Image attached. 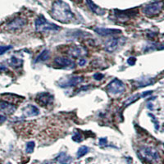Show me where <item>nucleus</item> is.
<instances>
[{"label":"nucleus","mask_w":164,"mask_h":164,"mask_svg":"<svg viewBox=\"0 0 164 164\" xmlns=\"http://www.w3.org/2000/svg\"><path fill=\"white\" fill-rule=\"evenodd\" d=\"M25 24H26V21L25 19L18 17V18L14 19L11 22H9L7 25V27L10 30H18L22 28Z\"/></svg>","instance_id":"nucleus-14"},{"label":"nucleus","mask_w":164,"mask_h":164,"mask_svg":"<svg viewBox=\"0 0 164 164\" xmlns=\"http://www.w3.org/2000/svg\"><path fill=\"white\" fill-rule=\"evenodd\" d=\"M35 144L34 141H30L26 144V147H25V151L27 153H32L34 151V149H35Z\"/></svg>","instance_id":"nucleus-21"},{"label":"nucleus","mask_w":164,"mask_h":164,"mask_svg":"<svg viewBox=\"0 0 164 164\" xmlns=\"http://www.w3.org/2000/svg\"><path fill=\"white\" fill-rule=\"evenodd\" d=\"M54 96L49 92H42L37 94L36 102L42 107H47L54 103Z\"/></svg>","instance_id":"nucleus-8"},{"label":"nucleus","mask_w":164,"mask_h":164,"mask_svg":"<svg viewBox=\"0 0 164 164\" xmlns=\"http://www.w3.org/2000/svg\"><path fill=\"white\" fill-rule=\"evenodd\" d=\"M86 63H87V62H86V60H85V58H80L79 61V63H78V65L80 66V67H84V66H85Z\"/></svg>","instance_id":"nucleus-28"},{"label":"nucleus","mask_w":164,"mask_h":164,"mask_svg":"<svg viewBox=\"0 0 164 164\" xmlns=\"http://www.w3.org/2000/svg\"><path fill=\"white\" fill-rule=\"evenodd\" d=\"M94 32L101 36H113L121 34L122 31L118 29H109V28H95Z\"/></svg>","instance_id":"nucleus-11"},{"label":"nucleus","mask_w":164,"mask_h":164,"mask_svg":"<svg viewBox=\"0 0 164 164\" xmlns=\"http://www.w3.org/2000/svg\"><path fill=\"white\" fill-rule=\"evenodd\" d=\"M84 81V77L81 76H72L67 79L62 80L59 83V86L62 88H68V87H73L76 86Z\"/></svg>","instance_id":"nucleus-7"},{"label":"nucleus","mask_w":164,"mask_h":164,"mask_svg":"<svg viewBox=\"0 0 164 164\" xmlns=\"http://www.w3.org/2000/svg\"><path fill=\"white\" fill-rule=\"evenodd\" d=\"M57 160L59 163L61 164H70L72 161V158L71 156L67 155L66 153H61L58 158H57Z\"/></svg>","instance_id":"nucleus-17"},{"label":"nucleus","mask_w":164,"mask_h":164,"mask_svg":"<svg viewBox=\"0 0 164 164\" xmlns=\"http://www.w3.org/2000/svg\"><path fill=\"white\" fill-rule=\"evenodd\" d=\"M50 58V51L49 49H44L37 56L35 62H41L47 61Z\"/></svg>","instance_id":"nucleus-18"},{"label":"nucleus","mask_w":164,"mask_h":164,"mask_svg":"<svg viewBox=\"0 0 164 164\" xmlns=\"http://www.w3.org/2000/svg\"><path fill=\"white\" fill-rule=\"evenodd\" d=\"M103 77H104V76L101 73H95L94 75V79H95L96 80H101Z\"/></svg>","instance_id":"nucleus-26"},{"label":"nucleus","mask_w":164,"mask_h":164,"mask_svg":"<svg viewBox=\"0 0 164 164\" xmlns=\"http://www.w3.org/2000/svg\"><path fill=\"white\" fill-rule=\"evenodd\" d=\"M141 97V94H135V95H132V96H131L130 98H128L124 102V107H128L129 105H131V103H135V102H136Z\"/></svg>","instance_id":"nucleus-19"},{"label":"nucleus","mask_w":164,"mask_h":164,"mask_svg":"<svg viewBox=\"0 0 164 164\" xmlns=\"http://www.w3.org/2000/svg\"><path fill=\"white\" fill-rule=\"evenodd\" d=\"M158 49H159V50H163L164 49V44H163L162 45H160L159 47H158Z\"/></svg>","instance_id":"nucleus-30"},{"label":"nucleus","mask_w":164,"mask_h":164,"mask_svg":"<svg viewBox=\"0 0 164 164\" xmlns=\"http://www.w3.org/2000/svg\"><path fill=\"white\" fill-rule=\"evenodd\" d=\"M86 3H87L88 7H90V9L94 13H95V14H97V15H99V16L104 15L105 11H104L103 9H102L100 7L97 6L92 0H86Z\"/></svg>","instance_id":"nucleus-16"},{"label":"nucleus","mask_w":164,"mask_h":164,"mask_svg":"<svg viewBox=\"0 0 164 164\" xmlns=\"http://www.w3.org/2000/svg\"><path fill=\"white\" fill-rule=\"evenodd\" d=\"M135 14V11L133 12L131 10H128V11H115V17L116 19H118L120 21H127L131 17H132Z\"/></svg>","instance_id":"nucleus-13"},{"label":"nucleus","mask_w":164,"mask_h":164,"mask_svg":"<svg viewBox=\"0 0 164 164\" xmlns=\"http://www.w3.org/2000/svg\"><path fill=\"white\" fill-rule=\"evenodd\" d=\"M163 8L164 1H155L147 4L143 9V12L149 17H153L159 15Z\"/></svg>","instance_id":"nucleus-3"},{"label":"nucleus","mask_w":164,"mask_h":164,"mask_svg":"<svg viewBox=\"0 0 164 164\" xmlns=\"http://www.w3.org/2000/svg\"><path fill=\"white\" fill-rule=\"evenodd\" d=\"M108 93L112 96H118L122 94L126 90V85L120 80L113 79L106 86Z\"/></svg>","instance_id":"nucleus-4"},{"label":"nucleus","mask_w":164,"mask_h":164,"mask_svg":"<svg viewBox=\"0 0 164 164\" xmlns=\"http://www.w3.org/2000/svg\"><path fill=\"white\" fill-rule=\"evenodd\" d=\"M11 65L14 67H21L22 65V61L18 59V58H15V57H12L11 58Z\"/></svg>","instance_id":"nucleus-22"},{"label":"nucleus","mask_w":164,"mask_h":164,"mask_svg":"<svg viewBox=\"0 0 164 164\" xmlns=\"http://www.w3.org/2000/svg\"><path fill=\"white\" fill-rule=\"evenodd\" d=\"M7 120L6 116L4 115H0V123H3Z\"/></svg>","instance_id":"nucleus-29"},{"label":"nucleus","mask_w":164,"mask_h":164,"mask_svg":"<svg viewBox=\"0 0 164 164\" xmlns=\"http://www.w3.org/2000/svg\"><path fill=\"white\" fill-rule=\"evenodd\" d=\"M107 143H108V140H107V138H101L100 140H99V145L101 146H104L107 145Z\"/></svg>","instance_id":"nucleus-27"},{"label":"nucleus","mask_w":164,"mask_h":164,"mask_svg":"<svg viewBox=\"0 0 164 164\" xmlns=\"http://www.w3.org/2000/svg\"><path fill=\"white\" fill-rule=\"evenodd\" d=\"M51 15L53 18L63 24L70 23L75 20V15L72 12L69 5L62 0H57L54 3Z\"/></svg>","instance_id":"nucleus-1"},{"label":"nucleus","mask_w":164,"mask_h":164,"mask_svg":"<svg viewBox=\"0 0 164 164\" xmlns=\"http://www.w3.org/2000/svg\"><path fill=\"white\" fill-rule=\"evenodd\" d=\"M17 107L12 103L5 102V101H0V112H3L4 114L10 115L12 114L16 111Z\"/></svg>","instance_id":"nucleus-12"},{"label":"nucleus","mask_w":164,"mask_h":164,"mask_svg":"<svg viewBox=\"0 0 164 164\" xmlns=\"http://www.w3.org/2000/svg\"><path fill=\"white\" fill-rule=\"evenodd\" d=\"M135 62H136V58L135 57H131V58H129L127 59V63L129 65H131V66L135 65Z\"/></svg>","instance_id":"nucleus-25"},{"label":"nucleus","mask_w":164,"mask_h":164,"mask_svg":"<svg viewBox=\"0 0 164 164\" xmlns=\"http://www.w3.org/2000/svg\"><path fill=\"white\" fill-rule=\"evenodd\" d=\"M54 62L56 65L63 69H73L75 67V62L67 57H57Z\"/></svg>","instance_id":"nucleus-10"},{"label":"nucleus","mask_w":164,"mask_h":164,"mask_svg":"<svg viewBox=\"0 0 164 164\" xmlns=\"http://www.w3.org/2000/svg\"><path fill=\"white\" fill-rule=\"evenodd\" d=\"M127 41L125 37H112L104 44V49L108 53H113L121 49Z\"/></svg>","instance_id":"nucleus-5"},{"label":"nucleus","mask_w":164,"mask_h":164,"mask_svg":"<svg viewBox=\"0 0 164 164\" xmlns=\"http://www.w3.org/2000/svg\"><path fill=\"white\" fill-rule=\"evenodd\" d=\"M12 46L11 45H7V46H0V55L4 54L6 52L12 49Z\"/></svg>","instance_id":"nucleus-24"},{"label":"nucleus","mask_w":164,"mask_h":164,"mask_svg":"<svg viewBox=\"0 0 164 164\" xmlns=\"http://www.w3.org/2000/svg\"><path fill=\"white\" fill-rule=\"evenodd\" d=\"M139 154L142 158L145 159L147 161L152 162V161H157L159 158L158 153L149 147H143L139 150Z\"/></svg>","instance_id":"nucleus-6"},{"label":"nucleus","mask_w":164,"mask_h":164,"mask_svg":"<svg viewBox=\"0 0 164 164\" xmlns=\"http://www.w3.org/2000/svg\"><path fill=\"white\" fill-rule=\"evenodd\" d=\"M74 2H76V3H80V2H81L82 0H72Z\"/></svg>","instance_id":"nucleus-31"},{"label":"nucleus","mask_w":164,"mask_h":164,"mask_svg":"<svg viewBox=\"0 0 164 164\" xmlns=\"http://www.w3.org/2000/svg\"><path fill=\"white\" fill-rule=\"evenodd\" d=\"M89 150H90V149L87 146H81V147H80L78 151H77V153H76L77 158H82L83 156H85L86 153H89Z\"/></svg>","instance_id":"nucleus-20"},{"label":"nucleus","mask_w":164,"mask_h":164,"mask_svg":"<svg viewBox=\"0 0 164 164\" xmlns=\"http://www.w3.org/2000/svg\"><path fill=\"white\" fill-rule=\"evenodd\" d=\"M67 54L70 57L75 58H84V57L87 55V50L82 46L75 45L68 49Z\"/></svg>","instance_id":"nucleus-9"},{"label":"nucleus","mask_w":164,"mask_h":164,"mask_svg":"<svg viewBox=\"0 0 164 164\" xmlns=\"http://www.w3.org/2000/svg\"><path fill=\"white\" fill-rule=\"evenodd\" d=\"M39 108L36 106L32 104H29L23 108V115L25 116H35L39 115Z\"/></svg>","instance_id":"nucleus-15"},{"label":"nucleus","mask_w":164,"mask_h":164,"mask_svg":"<svg viewBox=\"0 0 164 164\" xmlns=\"http://www.w3.org/2000/svg\"><path fill=\"white\" fill-rule=\"evenodd\" d=\"M35 30L39 32H49V31H58L61 28L57 25L49 22L47 21L43 15L37 17L35 21Z\"/></svg>","instance_id":"nucleus-2"},{"label":"nucleus","mask_w":164,"mask_h":164,"mask_svg":"<svg viewBox=\"0 0 164 164\" xmlns=\"http://www.w3.org/2000/svg\"><path fill=\"white\" fill-rule=\"evenodd\" d=\"M72 140L75 141V142H77V143H80L83 140V138H82V135H80V133L79 132H76V134H74L72 136Z\"/></svg>","instance_id":"nucleus-23"}]
</instances>
